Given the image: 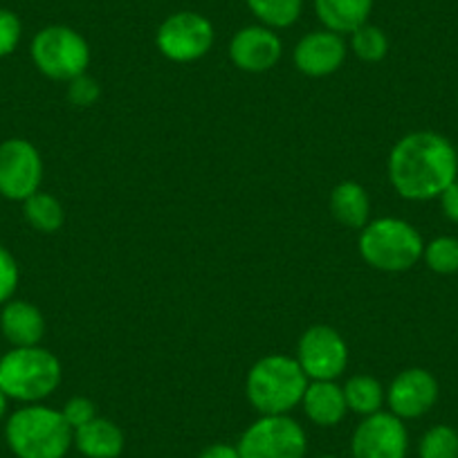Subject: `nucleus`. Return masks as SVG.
Wrapping results in <instances>:
<instances>
[{"label":"nucleus","instance_id":"32","mask_svg":"<svg viewBox=\"0 0 458 458\" xmlns=\"http://www.w3.org/2000/svg\"><path fill=\"white\" fill-rule=\"evenodd\" d=\"M7 409H10V398L5 395V391L0 389V422L7 418Z\"/></svg>","mask_w":458,"mask_h":458},{"label":"nucleus","instance_id":"5","mask_svg":"<svg viewBox=\"0 0 458 458\" xmlns=\"http://www.w3.org/2000/svg\"><path fill=\"white\" fill-rule=\"evenodd\" d=\"M425 252L418 229L400 218L369 220L360 234V254L371 267L382 272H407Z\"/></svg>","mask_w":458,"mask_h":458},{"label":"nucleus","instance_id":"28","mask_svg":"<svg viewBox=\"0 0 458 458\" xmlns=\"http://www.w3.org/2000/svg\"><path fill=\"white\" fill-rule=\"evenodd\" d=\"M68 99L72 101L77 108H88V106L95 104L101 95V88L97 83V79L88 77L86 72L74 77L72 81H68Z\"/></svg>","mask_w":458,"mask_h":458},{"label":"nucleus","instance_id":"19","mask_svg":"<svg viewBox=\"0 0 458 458\" xmlns=\"http://www.w3.org/2000/svg\"><path fill=\"white\" fill-rule=\"evenodd\" d=\"M330 214L337 223L351 229H362L369 225L371 216V200L362 184L342 182L330 193Z\"/></svg>","mask_w":458,"mask_h":458},{"label":"nucleus","instance_id":"15","mask_svg":"<svg viewBox=\"0 0 458 458\" xmlns=\"http://www.w3.org/2000/svg\"><path fill=\"white\" fill-rule=\"evenodd\" d=\"M0 330L12 344V349L38 346L46 335V319L34 303L10 299L0 310Z\"/></svg>","mask_w":458,"mask_h":458},{"label":"nucleus","instance_id":"26","mask_svg":"<svg viewBox=\"0 0 458 458\" xmlns=\"http://www.w3.org/2000/svg\"><path fill=\"white\" fill-rule=\"evenodd\" d=\"M23 37V23L12 10L0 7V59L10 56L19 47Z\"/></svg>","mask_w":458,"mask_h":458},{"label":"nucleus","instance_id":"24","mask_svg":"<svg viewBox=\"0 0 458 458\" xmlns=\"http://www.w3.org/2000/svg\"><path fill=\"white\" fill-rule=\"evenodd\" d=\"M351 47H353V52L362 61L377 64L389 52V38H386V34L377 25L364 23L362 28H358L351 34Z\"/></svg>","mask_w":458,"mask_h":458},{"label":"nucleus","instance_id":"30","mask_svg":"<svg viewBox=\"0 0 458 458\" xmlns=\"http://www.w3.org/2000/svg\"><path fill=\"white\" fill-rule=\"evenodd\" d=\"M440 207H443V214L458 225V178L440 193Z\"/></svg>","mask_w":458,"mask_h":458},{"label":"nucleus","instance_id":"7","mask_svg":"<svg viewBox=\"0 0 458 458\" xmlns=\"http://www.w3.org/2000/svg\"><path fill=\"white\" fill-rule=\"evenodd\" d=\"M236 447L241 458H306L308 438L288 413L261 416L241 434Z\"/></svg>","mask_w":458,"mask_h":458},{"label":"nucleus","instance_id":"9","mask_svg":"<svg viewBox=\"0 0 458 458\" xmlns=\"http://www.w3.org/2000/svg\"><path fill=\"white\" fill-rule=\"evenodd\" d=\"M43 160L32 142L21 138L0 144V196L23 202L41 189Z\"/></svg>","mask_w":458,"mask_h":458},{"label":"nucleus","instance_id":"27","mask_svg":"<svg viewBox=\"0 0 458 458\" xmlns=\"http://www.w3.org/2000/svg\"><path fill=\"white\" fill-rule=\"evenodd\" d=\"M19 263L7 248L0 245V306H5L19 288Z\"/></svg>","mask_w":458,"mask_h":458},{"label":"nucleus","instance_id":"16","mask_svg":"<svg viewBox=\"0 0 458 458\" xmlns=\"http://www.w3.org/2000/svg\"><path fill=\"white\" fill-rule=\"evenodd\" d=\"M72 445L86 458H120L124 452L126 438L117 422L97 416L88 425L74 429Z\"/></svg>","mask_w":458,"mask_h":458},{"label":"nucleus","instance_id":"12","mask_svg":"<svg viewBox=\"0 0 458 458\" xmlns=\"http://www.w3.org/2000/svg\"><path fill=\"white\" fill-rule=\"evenodd\" d=\"M438 400V382L425 369L398 373L386 391V404L400 420H413L429 411Z\"/></svg>","mask_w":458,"mask_h":458},{"label":"nucleus","instance_id":"20","mask_svg":"<svg viewBox=\"0 0 458 458\" xmlns=\"http://www.w3.org/2000/svg\"><path fill=\"white\" fill-rule=\"evenodd\" d=\"M342 389H344V398H346V407H349V411L358 413V416L362 418L382 411V404H385L386 394L376 377L353 376L346 385L342 386Z\"/></svg>","mask_w":458,"mask_h":458},{"label":"nucleus","instance_id":"31","mask_svg":"<svg viewBox=\"0 0 458 458\" xmlns=\"http://www.w3.org/2000/svg\"><path fill=\"white\" fill-rule=\"evenodd\" d=\"M198 458H241L239 447L236 445L227 443H214L209 447H205Z\"/></svg>","mask_w":458,"mask_h":458},{"label":"nucleus","instance_id":"21","mask_svg":"<svg viewBox=\"0 0 458 458\" xmlns=\"http://www.w3.org/2000/svg\"><path fill=\"white\" fill-rule=\"evenodd\" d=\"M23 216L41 234H55L65 223L64 205L46 191H37L23 200Z\"/></svg>","mask_w":458,"mask_h":458},{"label":"nucleus","instance_id":"1","mask_svg":"<svg viewBox=\"0 0 458 458\" xmlns=\"http://www.w3.org/2000/svg\"><path fill=\"white\" fill-rule=\"evenodd\" d=\"M458 178L454 144L434 131H416L398 140L389 156V180L407 200H434Z\"/></svg>","mask_w":458,"mask_h":458},{"label":"nucleus","instance_id":"10","mask_svg":"<svg viewBox=\"0 0 458 458\" xmlns=\"http://www.w3.org/2000/svg\"><path fill=\"white\" fill-rule=\"evenodd\" d=\"M297 362L310 382L337 380L349 364V346L330 326H310L299 339Z\"/></svg>","mask_w":458,"mask_h":458},{"label":"nucleus","instance_id":"17","mask_svg":"<svg viewBox=\"0 0 458 458\" xmlns=\"http://www.w3.org/2000/svg\"><path fill=\"white\" fill-rule=\"evenodd\" d=\"M301 407L306 411L308 420L319 427H335L349 413L344 389L335 380L308 382Z\"/></svg>","mask_w":458,"mask_h":458},{"label":"nucleus","instance_id":"2","mask_svg":"<svg viewBox=\"0 0 458 458\" xmlns=\"http://www.w3.org/2000/svg\"><path fill=\"white\" fill-rule=\"evenodd\" d=\"M5 443L16 458H65L74 431L59 409L41 403L23 404L7 416Z\"/></svg>","mask_w":458,"mask_h":458},{"label":"nucleus","instance_id":"8","mask_svg":"<svg viewBox=\"0 0 458 458\" xmlns=\"http://www.w3.org/2000/svg\"><path fill=\"white\" fill-rule=\"evenodd\" d=\"M157 50L175 64L202 59L214 46V25L196 12L171 14L157 30Z\"/></svg>","mask_w":458,"mask_h":458},{"label":"nucleus","instance_id":"11","mask_svg":"<svg viewBox=\"0 0 458 458\" xmlns=\"http://www.w3.org/2000/svg\"><path fill=\"white\" fill-rule=\"evenodd\" d=\"M407 427L391 411H377L362 418L351 438L353 458H407Z\"/></svg>","mask_w":458,"mask_h":458},{"label":"nucleus","instance_id":"18","mask_svg":"<svg viewBox=\"0 0 458 458\" xmlns=\"http://www.w3.org/2000/svg\"><path fill=\"white\" fill-rule=\"evenodd\" d=\"M317 19L335 34H353L369 23L373 0H315Z\"/></svg>","mask_w":458,"mask_h":458},{"label":"nucleus","instance_id":"22","mask_svg":"<svg viewBox=\"0 0 458 458\" xmlns=\"http://www.w3.org/2000/svg\"><path fill=\"white\" fill-rule=\"evenodd\" d=\"M248 7L266 28L281 30L297 23L303 0H248Z\"/></svg>","mask_w":458,"mask_h":458},{"label":"nucleus","instance_id":"25","mask_svg":"<svg viewBox=\"0 0 458 458\" xmlns=\"http://www.w3.org/2000/svg\"><path fill=\"white\" fill-rule=\"evenodd\" d=\"M422 259L436 275H456L458 272V239L454 236H438L425 245Z\"/></svg>","mask_w":458,"mask_h":458},{"label":"nucleus","instance_id":"33","mask_svg":"<svg viewBox=\"0 0 458 458\" xmlns=\"http://www.w3.org/2000/svg\"><path fill=\"white\" fill-rule=\"evenodd\" d=\"M319 458H339V456H330V454H326V456H319Z\"/></svg>","mask_w":458,"mask_h":458},{"label":"nucleus","instance_id":"14","mask_svg":"<svg viewBox=\"0 0 458 458\" xmlns=\"http://www.w3.org/2000/svg\"><path fill=\"white\" fill-rule=\"evenodd\" d=\"M293 59L299 72H303L306 77H328L342 68L344 59H346V43H344L342 34H335L330 30H317V32L306 34L294 46Z\"/></svg>","mask_w":458,"mask_h":458},{"label":"nucleus","instance_id":"23","mask_svg":"<svg viewBox=\"0 0 458 458\" xmlns=\"http://www.w3.org/2000/svg\"><path fill=\"white\" fill-rule=\"evenodd\" d=\"M418 458H458V431L449 425H436L422 434Z\"/></svg>","mask_w":458,"mask_h":458},{"label":"nucleus","instance_id":"6","mask_svg":"<svg viewBox=\"0 0 458 458\" xmlns=\"http://www.w3.org/2000/svg\"><path fill=\"white\" fill-rule=\"evenodd\" d=\"M32 61L38 72L55 81H72L86 72L90 64V47L86 38L65 25H47L34 37Z\"/></svg>","mask_w":458,"mask_h":458},{"label":"nucleus","instance_id":"3","mask_svg":"<svg viewBox=\"0 0 458 458\" xmlns=\"http://www.w3.org/2000/svg\"><path fill=\"white\" fill-rule=\"evenodd\" d=\"M308 382L297 358L266 355L250 369L245 394L261 416H284L301 404Z\"/></svg>","mask_w":458,"mask_h":458},{"label":"nucleus","instance_id":"29","mask_svg":"<svg viewBox=\"0 0 458 458\" xmlns=\"http://www.w3.org/2000/svg\"><path fill=\"white\" fill-rule=\"evenodd\" d=\"M61 413H64L65 422H68L74 431L79 429V427L88 425L90 420H95L97 407L90 398H86V395H74V398H70L68 403L64 404Z\"/></svg>","mask_w":458,"mask_h":458},{"label":"nucleus","instance_id":"13","mask_svg":"<svg viewBox=\"0 0 458 458\" xmlns=\"http://www.w3.org/2000/svg\"><path fill=\"white\" fill-rule=\"evenodd\" d=\"M281 38L266 25H250L236 32L229 46V56L243 72H267L281 59Z\"/></svg>","mask_w":458,"mask_h":458},{"label":"nucleus","instance_id":"4","mask_svg":"<svg viewBox=\"0 0 458 458\" xmlns=\"http://www.w3.org/2000/svg\"><path fill=\"white\" fill-rule=\"evenodd\" d=\"M61 385V362L41 346L12 349L0 358V389L10 400L37 404Z\"/></svg>","mask_w":458,"mask_h":458}]
</instances>
